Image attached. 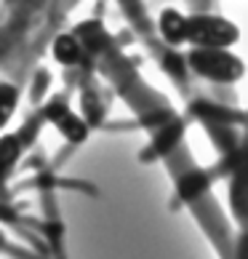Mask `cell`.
<instances>
[{"mask_svg": "<svg viewBox=\"0 0 248 259\" xmlns=\"http://www.w3.org/2000/svg\"><path fill=\"white\" fill-rule=\"evenodd\" d=\"M187 37H192L197 43H208V46H222V43L235 40V27L222 22V19L197 16L192 22H187Z\"/></svg>", "mask_w": 248, "mask_h": 259, "instance_id": "obj_1", "label": "cell"}, {"mask_svg": "<svg viewBox=\"0 0 248 259\" xmlns=\"http://www.w3.org/2000/svg\"><path fill=\"white\" fill-rule=\"evenodd\" d=\"M160 27H163V32L171 37V40H182V37H187V19H182L174 11H168L163 19H160Z\"/></svg>", "mask_w": 248, "mask_h": 259, "instance_id": "obj_2", "label": "cell"}]
</instances>
